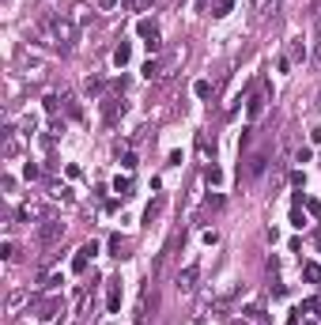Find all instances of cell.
I'll return each instance as SVG.
<instances>
[{"mask_svg": "<svg viewBox=\"0 0 321 325\" xmlns=\"http://www.w3.org/2000/svg\"><path fill=\"white\" fill-rule=\"evenodd\" d=\"M265 102H268V87L261 83V87H253V91H249V98H246V118L257 121L261 114H265Z\"/></svg>", "mask_w": 321, "mask_h": 325, "instance_id": "obj_1", "label": "cell"}, {"mask_svg": "<svg viewBox=\"0 0 321 325\" xmlns=\"http://www.w3.org/2000/svg\"><path fill=\"white\" fill-rule=\"evenodd\" d=\"M34 303H38V318H42V322H53V318H57V314L64 310V299H61V295H53V299H45V303L38 299V295H34Z\"/></svg>", "mask_w": 321, "mask_h": 325, "instance_id": "obj_2", "label": "cell"}, {"mask_svg": "<svg viewBox=\"0 0 321 325\" xmlns=\"http://www.w3.org/2000/svg\"><path fill=\"white\" fill-rule=\"evenodd\" d=\"M95 253H98V242H83V246L76 249V257H72V272H87V265H91Z\"/></svg>", "mask_w": 321, "mask_h": 325, "instance_id": "obj_3", "label": "cell"}, {"mask_svg": "<svg viewBox=\"0 0 321 325\" xmlns=\"http://www.w3.org/2000/svg\"><path fill=\"white\" fill-rule=\"evenodd\" d=\"M61 235H64V223H57V219H45L42 227H38V242H42V246H53Z\"/></svg>", "mask_w": 321, "mask_h": 325, "instance_id": "obj_4", "label": "cell"}, {"mask_svg": "<svg viewBox=\"0 0 321 325\" xmlns=\"http://www.w3.org/2000/svg\"><path fill=\"white\" fill-rule=\"evenodd\" d=\"M121 295H125V291H121V280H118V276L106 280V310H110V314H121Z\"/></svg>", "mask_w": 321, "mask_h": 325, "instance_id": "obj_5", "label": "cell"}, {"mask_svg": "<svg viewBox=\"0 0 321 325\" xmlns=\"http://www.w3.org/2000/svg\"><path fill=\"white\" fill-rule=\"evenodd\" d=\"M49 27H53L57 42H76V23L72 19H45Z\"/></svg>", "mask_w": 321, "mask_h": 325, "instance_id": "obj_6", "label": "cell"}, {"mask_svg": "<svg viewBox=\"0 0 321 325\" xmlns=\"http://www.w3.org/2000/svg\"><path fill=\"white\" fill-rule=\"evenodd\" d=\"M118 118H125V102H121V98H102V121L114 125Z\"/></svg>", "mask_w": 321, "mask_h": 325, "instance_id": "obj_7", "label": "cell"}, {"mask_svg": "<svg viewBox=\"0 0 321 325\" xmlns=\"http://www.w3.org/2000/svg\"><path fill=\"white\" fill-rule=\"evenodd\" d=\"M197 155H201L204 162H212V159H215V144L208 140V132H197Z\"/></svg>", "mask_w": 321, "mask_h": 325, "instance_id": "obj_8", "label": "cell"}, {"mask_svg": "<svg viewBox=\"0 0 321 325\" xmlns=\"http://www.w3.org/2000/svg\"><path fill=\"white\" fill-rule=\"evenodd\" d=\"M136 34L144 38V42H159V27H155L151 19H140L136 23Z\"/></svg>", "mask_w": 321, "mask_h": 325, "instance_id": "obj_9", "label": "cell"}, {"mask_svg": "<svg viewBox=\"0 0 321 325\" xmlns=\"http://www.w3.org/2000/svg\"><path fill=\"white\" fill-rule=\"evenodd\" d=\"M197 272H201V265H189V269L178 276V291H193V280H197Z\"/></svg>", "mask_w": 321, "mask_h": 325, "instance_id": "obj_10", "label": "cell"}, {"mask_svg": "<svg viewBox=\"0 0 321 325\" xmlns=\"http://www.w3.org/2000/svg\"><path fill=\"white\" fill-rule=\"evenodd\" d=\"M128 61H132V45H128V42H121L118 49H114V65H118V68H125Z\"/></svg>", "mask_w": 321, "mask_h": 325, "instance_id": "obj_11", "label": "cell"}, {"mask_svg": "<svg viewBox=\"0 0 321 325\" xmlns=\"http://www.w3.org/2000/svg\"><path fill=\"white\" fill-rule=\"evenodd\" d=\"M302 280H306V284H321V265L306 261V265H302Z\"/></svg>", "mask_w": 321, "mask_h": 325, "instance_id": "obj_12", "label": "cell"}, {"mask_svg": "<svg viewBox=\"0 0 321 325\" xmlns=\"http://www.w3.org/2000/svg\"><path fill=\"white\" fill-rule=\"evenodd\" d=\"M291 227H306V212H302V197H299V201H295V208H291Z\"/></svg>", "mask_w": 321, "mask_h": 325, "instance_id": "obj_13", "label": "cell"}, {"mask_svg": "<svg viewBox=\"0 0 321 325\" xmlns=\"http://www.w3.org/2000/svg\"><path fill=\"white\" fill-rule=\"evenodd\" d=\"M114 193H121V197L132 193V178H128V174H118V178H114Z\"/></svg>", "mask_w": 321, "mask_h": 325, "instance_id": "obj_14", "label": "cell"}, {"mask_svg": "<svg viewBox=\"0 0 321 325\" xmlns=\"http://www.w3.org/2000/svg\"><path fill=\"white\" fill-rule=\"evenodd\" d=\"M204 182H208V185H219V182H223V170H219L215 162H208V166H204Z\"/></svg>", "mask_w": 321, "mask_h": 325, "instance_id": "obj_15", "label": "cell"}, {"mask_svg": "<svg viewBox=\"0 0 321 325\" xmlns=\"http://www.w3.org/2000/svg\"><path fill=\"white\" fill-rule=\"evenodd\" d=\"M106 249H110V253H114V257H125V253H121V249H125V239H121V235H110Z\"/></svg>", "mask_w": 321, "mask_h": 325, "instance_id": "obj_16", "label": "cell"}, {"mask_svg": "<svg viewBox=\"0 0 321 325\" xmlns=\"http://www.w3.org/2000/svg\"><path fill=\"white\" fill-rule=\"evenodd\" d=\"M193 95H197V98H208V95H212V83H208V80H197V83H193Z\"/></svg>", "mask_w": 321, "mask_h": 325, "instance_id": "obj_17", "label": "cell"}, {"mask_svg": "<svg viewBox=\"0 0 321 325\" xmlns=\"http://www.w3.org/2000/svg\"><path fill=\"white\" fill-rule=\"evenodd\" d=\"M235 8V0H212V15H227Z\"/></svg>", "mask_w": 321, "mask_h": 325, "instance_id": "obj_18", "label": "cell"}, {"mask_svg": "<svg viewBox=\"0 0 321 325\" xmlns=\"http://www.w3.org/2000/svg\"><path fill=\"white\" fill-rule=\"evenodd\" d=\"M38 216H42V208H34V204H23L19 208V219H23V223H27V219H38Z\"/></svg>", "mask_w": 321, "mask_h": 325, "instance_id": "obj_19", "label": "cell"}, {"mask_svg": "<svg viewBox=\"0 0 321 325\" xmlns=\"http://www.w3.org/2000/svg\"><path fill=\"white\" fill-rule=\"evenodd\" d=\"M61 284H64V276H61V272H53V276H45V280H42V287H45V291H57Z\"/></svg>", "mask_w": 321, "mask_h": 325, "instance_id": "obj_20", "label": "cell"}, {"mask_svg": "<svg viewBox=\"0 0 321 325\" xmlns=\"http://www.w3.org/2000/svg\"><path fill=\"white\" fill-rule=\"evenodd\" d=\"M265 155H253V159H249V174H253V178H257V174H265Z\"/></svg>", "mask_w": 321, "mask_h": 325, "instance_id": "obj_21", "label": "cell"}, {"mask_svg": "<svg viewBox=\"0 0 321 325\" xmlns=\"http://www.w3.org/2000/svg\"><path fill=\"white\" fill-rule=\"evenodd\" d=\"M302 204H306L310 216H321V201H318V197H302Z\"/></svg>", "mask_w": 321, "mask_h": 325, "instance_id": "obj_22", "label": "cell"}, {"mask_svg": "<svg viewBox=\"0 0 321 325\" xmlns=\"http://www.w3.org/2000/svg\"><path fill=\"white\" fill-rule=\"evenodd\" d=\"M159 212H162V201H155V204H148V212H144V223L151 227V219L159 216Z\"/></svg>", "mask_w": 321, "mask_h": 325, "instance_id": "obj_23", "label": "cell"}, {"mask_svg": "<svg viewBox=\"0 0 321 325\" xmlns=\"http://www.w3.org/2000/svg\"><path fill=\"white\" fill-rule=\"evenodd\" d=\"M121 166H125V174H132V170H136V155H132V152H125V159H121Z\"/></svg>", "mask_w": 321, "mask_h": 325, "instance_id": "obj_24", "label": "cell"}, {"mask_svg": "<svg viewBox=\"0 0 321 325\" xmlns=\"http://www.w3.org/2000/svg\"><path fill=\"white\" fill-rule=\"evenodd\" d=\"M314 159V148H299V152H295V162H310Z\"/></svg>", "mask_w": 321, "mask_h": 325, "instance_id": "obj_25", "label": "cell"}, {"mask_svg": "<svg viewBox=\"0 0 321 325\" xmlns=\"http://www.w3.org/2000/svg\"><path fill=\"white\" fill-rule=\"evenodd\" d=\"M140 72H144V76H159V61H148V65H144V68H140Z\"/></svg>", "mask_w": 321, "mask_h": 325, "instance_id": "obj_26", "label": "cell"}, {"mask_svg": "<svg viewBox=\"0 0 321 325\" xmlns=\"http://www.w3.org/2000/svg\"><path fill=\"white\" fill-rule=\"evenodd\" d=\"M98 91H102V80L91 76V80H87V95H98Z\"/></svg>", "mask_w": 321, "mask_h": 325, "instance_id": "obj_27", "label": "cell"}, {"mask_svg": "<svg viewBox=\"0 0 321 325\" xmlns=\"http://www.w3.org/2000/svg\"><path fill=\"white\" fill-rule=\"evenodd\" d=\"M318 299H302V306H299V314H310V310H318Z\"/></svg>", "mask_w": 321, "mask_h": 325, "instance_id": "obj_28", "label": "cell"}, {"mask_svg": "<svg viewBox=\"0 0 321 325\" xmlns=\"http://www.w3.org/2000/svg\"><path fill=\"white\" fill-rule=\"evenodd\" d=\"M57 102H61L57 95H45V114H53V118H57Z\"/></svg>", "mask_w": 321, "mask_h": 325, "instance_id": "obj_29", "label": "cell"}, {"mask_svg": "<svg viewBox=\"0 0 321 325\" xmlns=\"http://www.w3.org/2000/svg\"><path fill=\"white\" fill-rule=\"evenodd\" d=\"M53 197H61V201H72V189H68V185H53Z\"/></svg>", "mask_w": 321, "mask_h": 325, "instance_id": "obj_30", "label": "cell"}, {"mask_svg": "<svg viewBox=\"0 0 321 325\" xmlns=\"http://www.w3.org/2000/svg\"><path fill=\"white\" fill-rule=\"evenodd\" d=\"M23 174H27V182H34V178H38V174H42V170H38L34 162H27V166H23Z\"/></svg>", "mask_w": 321, "mask_h": 325, "instance_id": "obj_31", "label": "cell"}, {"mask_svg": "<svg viewBox=\"0 0 321 325\" xmlns=\"http://www.w3.org/2000/svg\"><path fill=\"white\" fill-rule=\"evenodd\" d=\"M246 318H253V322H261V318H265V314H261V306L253 303V306H246Z\"/></svg>", "mask_w": 321, "mask_h": 325, "instance_id": "obj_32", "label": "cell"}, {"mask_svg": "<svg viewBox=\"0 0 321 325\" xmlns=\"http://www.w3.org/2000/svg\"><path fill=\"white\" fill-rule=\"evenodd\" d=\"M19 129H23V136H31V132H34V118H23Z\"/></svg>", "mask_w": 321, "mask_h": 325, "instance_id": "obj_33", "label": "cell"}, {"mask_svg": "<svg viewBox=\"0 0 321 325\" xmlns=\"http://www.w3.org/2000/svg\"><path fill=\"white\" fill-rule=\"evenodd\" d=\"M310 140H314V144H321V129H314V132H310Z\"/></svg>", "mask_w": 321, "mask_h": 325, "instance_id": "obj_34", "label": "cell"}, {"mask_svg": "<svg viewBox=\"0 0 321 325\" xmlns=\"http://www.w3.org/2000/svg\"><path fill=\"white\" fill-rule=\"evenodd\" d=\"M287 325H302V322H299V318H295V314H291V318H287Z\"/></svg>", "mask_w": 321, "mask_h": 325, "instance_id": "obj_35", "label": "cell"}, {"mask_svg": "<svg viewBox=\"0 0 321 325\" xmlns=\"http://www.w3.org/2000/svg\"><path fill=\"white\" fill-rule=\"evenodd\" d=\"M318 31H321V19H318Z\"/></svg>", "mask_w": 321, "mask_h": 325, "instance_id": "obj_36", "label": "cell"}]
</instances>
